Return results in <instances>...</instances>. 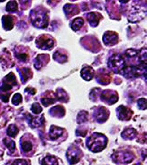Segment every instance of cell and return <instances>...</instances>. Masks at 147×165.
Listing matches in <instances>:
<instances>
[{"label": "cell", "instance_id": "cell-1", "mask_svg": "<svg viewBox=\"0 0 147 165\" xmlns=\"http://www.w3.org/2000/svg\"><path fill=\"white\" fill-rule=\"evenodd\" d=\"M107 145V138L104 134L95 133L87 140V146L88 148L93 152L98 153L101 152Z\"/></svg>", "mask_w": 147, "mask_h": 165}, {"label": "cell", "instance_id": "cell-2", "mask_svg": "<svg viewBox=\"0 0 147 165\" xmlns=\"http://www.w3.org/2000/svg\"><path fill=\"white\" fill-rule=\"evenodd\" d=\"M31 20L33 25L39 28H45L48 25V16L47 14L43 11H32Z\"/></svg>", "mask_w": 147, "mask_h": 165}, {"label": "cell", "instance_id": "cell-3", "mask_svg": "<svg viewBox=\"0 0 147 165\" xmlns=\"http://www.w3.org/2000/svg\"><path fill=\"white\" fill-rule=\"evenodd\" d=\"M108 67L115 72H120L126 67V62L121 55L114 54L108 60Z\"/></svg>", "mask_w": 147, "mask_h": 165}, {"label": "cell", "instance_id": "cell-4", "mask_svg": "<svg viewBox=\"0 0 147 165\" xmlns=\"http://www.w3.org/2000/svg\"><path fill=\"white\" fill-rule=\"evenodd\" d=\"M114 162L116 163H131L135 156L130 152H118L112 156Z\"/></svg>", "mask_w": 147, "mask_h": 165}, {"label": "cell", "instance_id": "cell-5", "mask_svg": "<svg viewBox=\"0 0 147 165\" xmlns=\"http://www.w3.org/2000/svg\"><path fill=\"white\" fill-rule=\"evenodd\" d=\"M80 157H81V151L78 147L71 146L67 152V159L70 164H75L79 163Z\"/></svg>", "mask_w": 147, "mask_h": 165}, {"label": "cell", "instance_id": "cell-6", "mask_svg": "<svg viewBox=\"0 0 147 165\" xmlns=\"http://www.w3.org/2000/svg\"><path fill=\"white\" fill-rule=\"evenodd\" d=\"M54 41L53 40L47 36V35H42L40 36L37 40H36V44L39 48H41L42 50H50L52 49V47L53 46Z\"/></svg>", "mask_w": 147, "mask_h": 165}, {"label": "cell", "instance_id": "cell-7", "mask_svg": "<svg viewBox=\"0 0 147 165\" xmlns=\"http://www.w3.org/2000/svg\"><path fill=\"white\" fill-rule=\"evenodd\" d=\"M102 100L105 101L108 104H115L118 99L117 94L116 92H113L111 90H106V91H103L102 95H101Z\"/></svg>", "mask_w": 147, "mask_h": 165}, {"label": "cell", "instance_id": "cell-8", "mask_svg": "<svg viewBox=\"0 0 147 165\" xmlns=\"http://www.w3.org/2000/svg\"><path fill=\"white\" fill-rule=\"evenodd\" d=\"M133 115V112L125 106H120L117 108V115L121 120H129Z\"/></svg>", "mask_w": 147, "mask_h": 165}, {"label": "cell", "instance_id": "cell-9", "mask_svg": "<svg viewBox=\"0 0 147 165\" xmlns=\"http://www.w3.org/2000/svg\"><path fill=\"white\" fill-rule=\"evenodd\" d=\"M103 41L106 45H114L118 41L117 34L113 32H106L103 36Z\"/></svg>", "mask_w": 147, "mask_h": 165}, {"label": "cell", "instance_id": "cell-10", "mask_svg": "<svg viewBox=\"0 0 147 165\" xmlns=\"http://www.w3.org/2000/svg\"><path fill=\"white\" fill-rule=\"evenodd\" d=\"M95 118L97 122L102 123L106 120V118L108 117V111L106 109L105 107H99L97 108V110L94 114Z\"/></svg>", "mask_w": 147, "mask_h": 165}, {"label": "cell", "instance_id": "cell-11", "mask_svg": "<svg viewBox=\"0 0 147 165\" xmlns=\"http://www.w3.org/2000/svg\"><path fill=\"white\" fill-rule=\"evenodd\" d=\"M63 133V128L58 127V126H55V125H53V126L51 127V129H50L49 135H50V137H51L52 140H56V139H58L60 136H62Z\"/></svg>", "mask_w": 147, "mask_h": 165}, {"label": "cell", "instance_id": "cell-12", "mask_svg": "<svg viewBox=\"0 0 147 165\" xmlns=\"http://www.w3.org/2000/svg\"><path fill=\"white\" fill-rule=\"evenodd\" d=\"M137 135V132L136 129L132 128V127H128L125 129V131L122 133V137L124 139H127V140H132L134 138H136Z\"/></svg>", "mask_w": 147, "mask_h": 165}, {"label": "cell", "instance_id": "cell-13", "mask_svg": "<svg viewBox=\"0 0 147 165\" xmlns=\"http://www.w3.org/2000/svg\"><path fill=\"white\" fill-rule=\"evenodd\" d=\"M80 73H81V77L85 80H90L94 76V71L90 67H85Z\"/></svg>", "mask_w": 147, "mask_h": 165}, {"label": "cell", "instance_id": "cell-14", "mask_svg": "<svg viewBox=\"0 0 147 165\" xmlns=\"http://www.w3.org/2000/svg\"><path fill=\"white\" fill-rule=\"evenodd\" d=\"M3 21V26L6 30H11L14 26V22H13V17L10 15H5L2 18Z\"/></svg>", "mask_w": 147, "mask_h": 165}, {"label": "cell", "instance_id": "cell-15", "mask_svg": "<svg viewBox=\"0 0 147 165\" xmlns=\"http://www.w3.org/2000/svg\"><path fill=\"white\" fill-rule=\"evenodd\" d=\"M98 16H100V15H97V14H96V13H89V14H88L87 18H88L89 23L92 26H96V25H97V24H98V22H99Z\"/></svg>", "mask_w": 147, "mask_h": 165}, {"label": "cell", "instance_id": "cell-16", "mask_svg": "<svg viewBox=\"0 0 147 165\" xmlns=\"http://www.w3.org/2000/svg\"><path fill=\"white\" fill-rule=\"evenodd\" d=\"M28 118H29L28 122L30 123V125H31L32 127H33V128L42 125V124L43 123V116H42V118H34L32 115H28Z\"/></svg>", "mask_w": 147, "mask_h": 165}, {"label": "cell", "instance_id": "cell-17", "mask_svg": "<svg viewBox=\"0 0 147 165\" xmlns=\"http://www.w3.org/2000/svg\"><path fill=\"white\" fill-rule=\"evenodd\" d=\"M50 113L53 116H57V117H62L64 115V108L62 106H54L50 110Z\"/></svg>", "mask_w": 147, "mask_h": 165}, {"label": "cell", "instance_id": "cell-18", "mask_svg": "<svg viewBox=\"0 0 147 165\" xmlns=\"http://www.w3.org/2000/svg\"><path fill=\"white\" fill-rule=\"evenodd\" d=\"M42 165H58V161L54 156H46L42 161Z\"/></svg>", "mask_w": 147, "mask_h": 165}, {"label": "cell", "instance_id": "cell-19", "mask_svg": "<svg viewBox=\"0 0 147 165\" xmlns=\"http://www.w3.org/2000/svg\"><path fill=\"white\" fill-rule=\"evenodd\" d=\"M64 11H65L66 15H69V16H71V15H73L79 12L76 6H73V5H66L64 7Z\"/></svg>", "mask_w": 147, "mask_h": 165}, {"label": "cell", "instance_id": "cell-20", "mask_svg": "<svg viewBox=\"0 0 147 165\" xmlns=\"http://www.w3.org/2000/svg\"><path fill=\"white\" fill-rule=\"evenodd\" d=\"M83 24H84V21H83L82 18H80V17L76 18L71 23V28L73 29L74 31H78V30H80L82 27Z\"/></svg>", "mask_w": 147, "mask_h": 165}, {"label": "cell", "instance_id": "cell-21", "mask_svg": "<svg viewBox=\"0 0 147 165\" xmlns=\"http://www.w3.org/2000/svg\"><path fill=\"white\" fill-rule=\"evenodd\" d=\"M22 78V81L23 82H25L27 80H29L32 77V72L29 69H24L20 72Z\"/></svg>", "mask_w": 147, "mask_h": 165}, {"label": "cell", "instance_id": "cell-22", "mask_svg": "<svg viewBox=\"0 0 147 165\" xmlns=\"http://www.w3.org/2000/svg\"><path fill=\"white\" fill-rule=\"evenodd\" d=\"M3 141H4L5 145L8 148V150L10 151L11 153L15 152V143L14 141L9 140V139H7V138H5Z\"/></svg>", "mask_w": 147, "mask_h": 165}, {"label": "cell", "instance_id": "cell-23", "mask_svg": "<svg viewBox=\"0 0 147 165\" xmlns=\"http://www.w3.org/2000/svg\"><path fill=\"white\" fill-rule=\"evenodd\" d=\"M18 8V5L16 3V1L13 0V1H10L8 2V4L6 5V11L7 12H15Z\"/></svg>", "mask_w": 147, "mask_h": 165}, {"label": "cell", "instance_id": "cell-24", "mask_svg": "<svg viewBox=\"0 0 147 165\" xmlns=\"http://www.w3.org/2000/svg\"><path fill=\"white\" fill-rule=\"evenodd\" d=\"M21 147L22 150H23L24 153H28V152L32 151V145L31 142H29V141H24V142H22Z\"/></svg>", "mask_w": 147, "mask_h": 165}, {"label": "cell", "instance_id": "cell-25", "mask_svg": "<svg viewBox=\"0 0 147 165\" xmlns=\"http://www.w3.org/2000/svg\"><path fill=\"white\" fill-rule=\"evenodd\" d=\"M17 134H18V128L15 124L9 125V127L7 129V134L11 137H15Z\"/></svg>", "mask_w": 147, "mask_h": 165}, {"label": "cell", "instance_id": "cell-26", "mask_svg": "<svg viewBox=\"0 0 147 165\" xmlns=\"http://www.w3.org/2000/svg\"><path fill=\"white\" fill-rule=\"evenodd\" d=\"M56 96H57V98H58V99L60 101H63V102L68 101V96H67V94L63 89H59L57 91V93H56Z\"/></svg>", "mask_w": 147, "mask_h": 165}, {"label": "cell", "instance_id": "cell-27", "mask_svg": "<svg viewBox=\"0 0 147 165\" xmlns=\"http://www.w3.org/2000/svg\"><path fill=\"white\" fill-rule=\"evenodd\" d=\"M45 57V55H39V56H37V58L35 59V62H34V67L36 68V69H40V68H42V65H43V58Z\"/></svg>", "mask_w": 147, "mask_h": 165}, {"label": "cell", "instance_id": "cell-28", "mask_svg": "<svg viewBox=\"0 0 147 165\" xmlns=\"http://www.w3.org/2000/svg\"><path fill=\"white\" fill-rule=\"evenodd\" d=\"M87 119H88V113L86 111H81L78 115V120L77 121H78L79 124H81V123L86 122Z\"/></svg>", "mask_w": 147, "mask_h": 165}, {"label": "cell", "instance_id": "cell-29", "mask_svg": "<svg viewBox=\"0 0 147 165\" xmlns=\"http://www.w3.org/2000/svg\"><path fill=\"white\" fill-rule=\"evenodd\" d=\"M53 59L59 62H65L67 61V57L65 55L61 54L59 52H55V54L53 55Z\"/></svg>", "mask_w": 147, "mask_h": 165}, {"label": "cell", "instance_id": "cell-30", "mask_svg": "<svg viewBox=\"0 0 147 165\" xmlns=\"http://www.w3.org/2000/svg\"><path fill=\"white\" fill-rule=\"evenodd\" d=\"M55 102V98L54 97H51V98H42V103L43 106H47L49 105H52Z\"/></svg>", "mask_w": 147, "mask_h": 165}, {"label": "cell", "instance_id": "cell-31", "mask_svg": "<svg viewBox=\"0 0 147 165\" xmlns=\"http://www.w3.org/2000/svg\"><path fill=\"white\" fill-rule=\"evenodd\" d=\"M22 102V96L21 94L16 93L14 95L13 98H12V103L14 105H19Z\"/></svg>", "mask_w": 147, "mask_h": 165}, {"label": "cell", "instance_id": "cell-32", "mask_svg": "<svg viewBox=\"0 0 147 165\" xmlns=\"http://www.w3.org/2000/svg\"><path fill=\"white\" fill-rule=\"evenodd\" d=\"M32 111L34 114H40L42 111V108L41 107V106L39 104L34 103L32 106Z\"/></svg>", "mask_w": 147, "mask_h": 165}, {"label": "cell", "instance_id": "cell-33", "mask_svg": "<svg viewBox=\"0 0 147 165\" xmlns=\"http://www.w3.org/2000/svg\"><path fill=\"white\" fill-rule=\"evenodd\" d=\"M12 165H30V162L27 161V160H15Z\"/></svg>", "mask_w": 147, "mask_h": 165}, {"label": "cell", "instance_id": "cell-34", "mask_svg": "<svg viewBox=\"0 0 147 165\" xmlns=\"http://www.w3.org/2000/svg\"><path fill=\"white\" fill-rule=\"evenodd\" d=\"M137 103H138V106H139V107H140L141 109H143V110L146 109V99H145V98H141V99H139V100L137 101Z\"/></svg>", "mask_w": 147, "mask_h": 165}, {"label": "cell", "instance_id": "cell-35", "mask_svg": "<svg viewBox=\"0 0 147 165\" xmlns=\"http://www.w3.org/2000/svg\"><path fill=\"white\" fill-rule=\"evenodd\" d=\"M137 54H138V52L133 49H130L126 52V55L127 57H134V56H136Z\"/></svg>", "mask_w": 147, "mask_h": 165}, {"label": "cell", "instance_id": "cell-36", "mask_svg": "<svg viewBox=\"0 0 147 165\" xmlns=\"http://www.w3.org/2000/svg\"><path fill=\"white\" fill-rule=\"evenodd\" d=\"M16 57H17L18 59H20L22 62H25V61L27 60V58H28L27 54H25V53H21V54H17V55H16Z\"/></svg>", "mask_w": 147, "mask_h": 165}, {"label": "cell", "instance_id": "cell-37", "mask_svg": "<svg viewBox=\"0 0 147 165\" xmlns=\"http://www.w3.org/2000/svg\"><path fill=\"white\" fill-rule=\"evenodd\" d=\"M25 91L27 93H30L31 95H32V94H34L35 93V90L33 89H30V88H27L26 89H25Z\"/></svg>", "mask_w": 147, "mask_h": 165}, {"label": "cell", "instance_id": "cell-38", "mask_svg": "<svg viewBox=\"0 0 147 165\" xmlns=\"http://www.w3.org/2000/svg\"><path fill=\"white\" fill-rule=\"evenodd\" d=\"M121 3H123V4H125V3H126V2H128L129 0H119Z\"/></svg>", "mask_w": 147, "mask_h": 165}, {"label": "cell", "instance_id": "cell-39", "mask_svg": "<svg viewBox=\"0 0 147 165\" xmlns=\"http://www.w3.org/2000/svg\"><path fill=\"white\" fill-rule=\"evenodd\" d=\"M135 165H141L140 163H136V164H135Z\"/></svg>", "mask_w": 147, "mask_h": 165}, {"label": "cell", "instance_id": "cell-40", "mask_svg": "<svg viewBox=\"0 0 147 165\" xmlns=\"http://www.w3.org/2000/svg\"><path fill=\"white\" fill-rule=\"evenodd\" d=\"M3 1H5V0H0V2H3Z\"/></svg>", "mask_w": 147, "mask_h": 165}]
</instances>
